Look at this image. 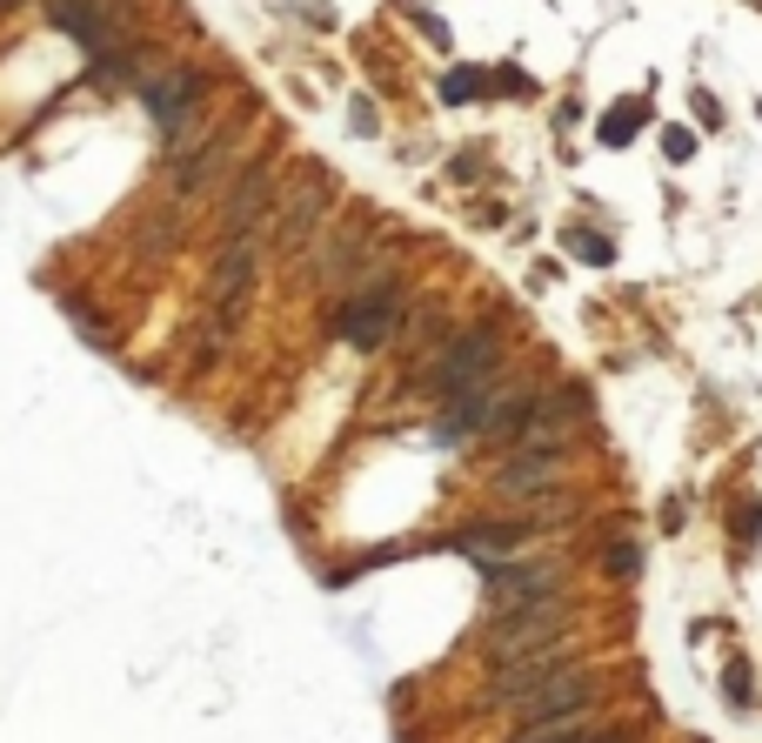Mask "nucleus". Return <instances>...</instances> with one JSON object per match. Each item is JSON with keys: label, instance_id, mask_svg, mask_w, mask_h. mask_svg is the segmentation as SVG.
<instances>
[{"label": "nucleus", "instance_id": "14", "mask_svg": "<svg viewBox=\"0 0 762 743\" xmlns=\"http://www.w3.org/2000/svg\"><path fill=\"white\" fill-rule=\"evenodd\" d=\"M529 743H589V730H576V723H555V730H542V736H529Z\"/></svg>", "mask_w": 762, "mask_h": 743}, {"label": "nucleus", "instance_id": "2", "mask_svg": "<svg viewBox=\"0 0 762 743\" xmlns=\"http://www.w3.org/2000/svg\"><path fill=\"white\" fill-rule=\"evenodd\" d=\"M495 369H502V335L481 322V329H468V335L449 342V356L435 362V388H441V396H462V388L495 382Z\"/></svg>", "mask_w": 762, "mask_h": 743}, {"label": "nucleus", "instance_id": "11", "mask_svg": "<svg viewBox=\"0 0 762 743\" xmlns=\"http://www.w3.org/2000/svg\"><path fill=\"white\" fill-rule=\"evenodd\" d=\"M221 154H228L221 141H215V148H201V154H188V162L175 168V181H181V194H194L201 181H215V175H221Z\"/></svg>", "mask_w": 762, "mask_h": 743}, {"label": "nucleus", "instance_id": "1", "mask_svg": "<svg viewBox=\"0 0 762 743\" xmlns=\"http://www.w3.org/2000/svg\"><path fill=\"white\" fill-rule=\"evenodd\" d=\"M589 703H595L589 670H569V663H561V670H548L535 690H521L508 710H521V723H576Z\"/></svg>", "mask_w": 762, "mask_h": 743}, {"label": "nucleus", "instance_id": "12", "mask_svg": "<svg viewBox=\"0 0 762 743\" xmlns=\"http://www.w3.org/2000/svg\"><path fill=\"white\" fill-rule=\"evenodd\" d=\"M635 128H642V101H629L622 114H609V121H602V141L622 148V141H635Z\"/></svg>", "mask_w": 762, "mask_h": 743}, {"label": "nucleus", "instance_id": "10", "mask_svg": "<svg viewBox=\"0 0 762 743\" xmlns=\"http://www.w3.org/2000/svg\"><path fill=\"white\" fill-rule=\"evenodd\" d=\"M521 542H529V523H481V529L462 536V550H475V556H515Z\"/></svg>", "mask_w": 762, "mask_h": 743}, {"label": "nucleus", "instance_id": "4", "mask_svg": "<svg viewBox=\"0 0 762 743\" xmlns=\"http://www.w3.org/2000/svg\"><path fill=\"white\" fill-rule=\"evenodd\" d=\"M555 630H561V603H548V610H508V616H495L489 650L502 663H521V656L555 650Z\"/></svg>", "mask_w": 762, "mask_h": 743}, {"label": "nucleus", "instance_id": "6", "mask_svg": "<svg viewBox=\"0 0 762 743\" xmlns=\"http://www.w3.org/2000/svg\"><path fill=\"white\" fill-rule=\"evenodd\" d=\"M141 94H147V107H154V128L160 134H181V121L194 114V101H201V81L188 67H154L147 81H141Z\"/></svg>", "mask_w": 762, "mask_h": 743}, {"label": "nucleus", "instance_id": "8", "mask_svg": "<svg viewBox=\"0 0 762 743\" xmlns=\"http://www.w3.org/2000/svg\"><path fill=\"white\" fill-rule=\"evenodd\" d=\"M248 276H255V242L248 234H228V255H221V268H215V302H221V329L241 316V289H248Z\"/></svg>", "mask_w": 762, "mask_h": 743}, {"label": "nucleus", "instance_id": "13", "mask_svg": "<svg viewBox=\"0 0 762 743\" xmlns=\"http://www.w3.org/2000/svg\"><path fill=\"white\" fill-rule=\"evenodd\" d=\"M662 148H669V162H689V154H696V134H689V128H669Z\"/></svg>", "mask_w": 762, "mask_h": 743}, {"label": "nucleus", "instance_id": "5", "mask_svg": "<svg viewBox=\"0 0 762 743\" xmlns=\"http://www.w3.org/2000/svg\"><path fill=\"white\" fill-rule=\"evenodd\" d=\"M555 563H495L489 569V597H495V616L508 610H548L555 603Z\"/></svg>", "mask_w": 762, "mask_h": 743}, {"label": "nucleus", "instance_id": "16", "mask_svg": "<svg viewBox=\"0 0 762 743\" xmlns=\"http://www.w3.org/2000/svg\"><path fill=\"white\" fill-rule=\"evenodd\" d=\"M576 248H582L589 261H609V242H595V234H576Z\"/></svg>", "mask_w": 762, "mask_h": 743}, {"label": "nucleus", "instance_id": "15", "mask_svg": "<svg viewBox=\"0 0 762 743\" xmlns=\"http://www.w3.org/2000/svg\"><path fill=\"white\" fill-rule=\"evenodd\" d=\"M609 569H616V576L635 569V542H616V550H609Z\"/></svg>", "mask_w": 762, "mask_h": 743}, {"label": "nucleus", "instance_id": "3", "mask_svg": "<svg viewBox=\"0 0 762 743\" xmlns=\"http://www.w3.org/2000/svg\"><path fill=\"white\" fill-rule=\"evenodd\" d=\"M395 322H401V282L382 268V276H375L369 289H361V295L348 302L341 335H348V342H361V348H382V342L395 335Z\"/></svg>", "mask_w": 762, "mask_h": 743}, {"label": "nucleus", "instance_id": "9", "mask_svg": "<svg viewBox=\"0 0 762 743\" xmlns=\"http://www.w3.org/2000/svg\"><path fill=\"white\" fill-rule=\"evenodd\" d=\"M268 168H241V181L228 188V208H221V228L228 234H248L255 221H261V208H268Z\"/></svg>", "mask_w": 762, "mask_h": 743}, {"label": "nucleus", "instance_id": "7", "mask_svg": "<svg viewBox=\"0 0 762 743\" xmlns=\"http://www.w3.org/2000/svg\"><path fill=\"white\" fill-rule=\"evenodd\" d=\"M555 469H561V449H529V443H521V456L502 462L495 489H502V496H542V489L555 483Z\"/></svg>", "mask_w": 762, "mask_h": 743}]
</instances>
